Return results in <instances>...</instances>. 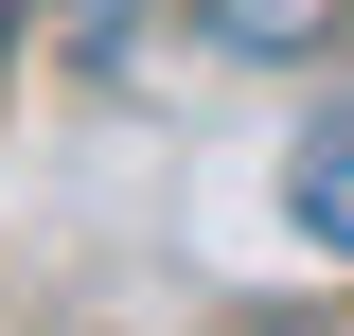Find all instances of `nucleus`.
<instances>
[{"instance_id":"nucleus-1","label":"nucleus","mask_w":354,"mask_h":336,"mask_svg":"<svg viewBox=\"0 0 354 336\" xmlns=\"http://www.w3.org/2000/svg\"><path fill=\"white\" fill-rule=\"evenodd\" d=\"M283 212H301V248H337V265H354V106H319V124H301Z\"/></svg>"},{"instance_id":"nucleus-2","label":"nucleus","mask_w":354,"mask_h":336,"mask_svg":"<svg viewBox=\"0 0 354 336\" xmlns=\"http://www.w3.org/2000/svg\"><path fill=\"white\" fill-rule=\"evenodd\" d=\"M0 36H18V0H0Z\"/></svg>"}]
</instances>
